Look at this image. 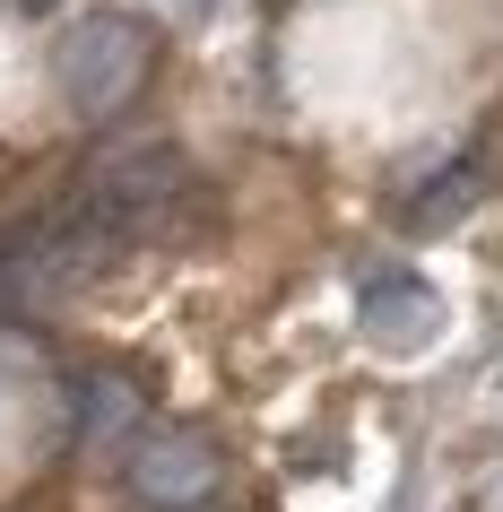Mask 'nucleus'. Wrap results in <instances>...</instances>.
Instances as JSON below:
<instances>
[{
    "label": "nucleus",
    "instance_id": "39448f33",
    "mask_svg": "<svg viewBox=\"0 0 503 512\" xmlns=\"http://www.w3.org/2000/svg\"><path fill=\"white\" fill-rule=\"evenodd\" d=\"M148 434V391L131 374H87L79 382V443L87 452H131Z\"/></svg>",
    "mask_w": 503,
    "mask_h": 512
},
{
    "label": "nucleus",
    "instance_id": "f257e3e1",
    "mask_svg": "<svg viewBox=\"0 0 503 512\" xmlns=\"http://www.w3.org/2000/svg\"><path fill=\"white\" fill-rule=\"evenodd\" d=\"M183 200H191V165H183V148L139 139V148H105V157H96L79 183L53 200V209H61V226L79 235L87 261H96V270H113V261L148 252L157 235H174Z\"/></svg>",
    "mask_w": 503,
    "mask_h": 512
},
{
    "label": "nucleus",
    "instance_id": "f03ea898",
    "mask_svg": "<svg viewBox=\"0 0 503 512\" xmlns=\"http://www.w3.org/2000/svg\"><path fill=\"white\" fill-rule=\"evenodd\" d=\"M53 87L79 122L113 131L157 87V27L139 9H87V18H70V35L53 44Z\"/></svg>",
    "mask_w": 503,
    "mask_h": 512
},
{
    "label": "nucleus",
    "instance_id": "20e7f679",
    "mask_svg": "<svg viewBox=\"0 0 503 512\" xmlns=\"http://www.w3.org/2000/svg\"><path fill=\"white\" fill-rule=\"evenodd\" d=\"M486 183H495V139H469L460 157H443L434 174H417V183L399 191V226L408 235H443V226H460L486 200Z\"/></svg>",
    "mask_w": 503,
    "mask_h": 512
},
{
    "label": "nucleus",
    "instance_id": "7ed1b4c3",
    "mask_svg": "<svg viewBox=\"0 0 503 512\" xmlns=\"http://www.w3.org/2000/svg\"><path fill=\"white\" fill-rule=\"evenodd\" d=\"M122 486L148 512H217L226 504V452L209 443V426H148L122 452Z\"/></svg>",
    "mask_w": 503,
    "mask_h": 512
},
{
    "label": "nucleus",
    "instance_id": "423d86ee",
    "mask_svg": "<svg viewBox=\"0 0 503 512\" xmlns=\"http://www.w3.org/2000/svg\"><path fill=\"white\" fill-rule=\"evenodd\" d=\"M356 313H365L382 339H417L425 322H434V287H425L417 270H399V261H382V270L356 278Z\"/></svg>",
    "mask_w": 503,
    "mask_h": 512
},
{
    "label": "nucleus",
    "instance_id": "0eeeda50",
    "mask_svg": "<svg viewBox=\"0 0 503 512\" xmlns=\"http://www.w3.org/2000/svg\"><path fill=\"white\" fill-rule=\"evenodd\" d=\"M18 9H53V0H18Z\"/></svg>",
    "mask_w": 503,
    "mask_h": 512
}]
</instances>
